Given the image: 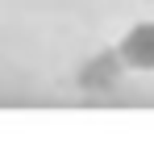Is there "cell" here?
<instances>
[{"instance_id": "obj_1", "label": "cell", "mask_w": 154, "mask_h": 142, "mask_svg": "<svg viewBox=\"0 0 154 142\" xmlns=\"http://www.w3.org/2000/svg\"><path fill=\"white\" fill-rule=\"evenodd\" d=\"M117 59L129 71H154V21L129 25L125 38H121V46H117Z\"/></svg>"}]
</instances>
